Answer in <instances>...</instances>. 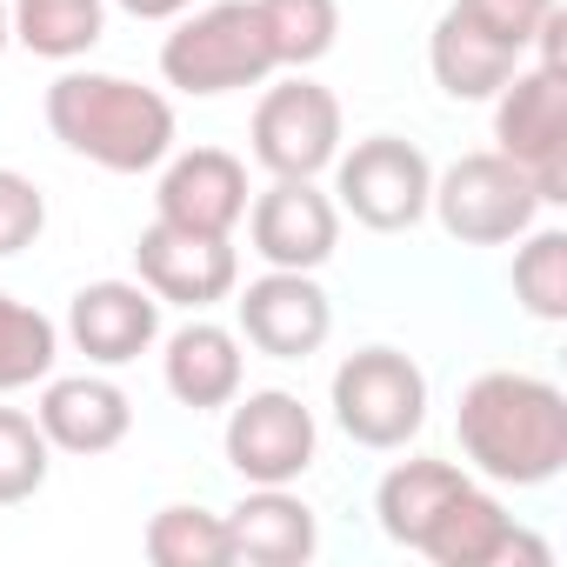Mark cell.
Segmentation results:
<instances>
[{
  "mask_svg": "<svg viewBox=\"0 0 567 567\" xmlns=\"http://www.w3.org/2000/svg\"><path fill=\"white\" fill-rule=\"evenodd\" d=\"M461 454L507 487H540L567 467V394L540 374L494 368L461 388Z\"/></svg>",
  "mask_w": 567,
  "mask_h": 567,
  "instance_id": "cell-1",
  "label": "cell"
},
{
  "mask_svg": "<svg viewBox=\"0 0 567 567\" xmlns=\"http://www.w3.org/2000/svg\"><path fill=\"white\" fill-rule=\"evenodd\" d=\"M48 127L61 147L107 174H147L174 154V107L167 94L121 81V74H61L48 87Z\"/></svg>",
  "mask_w": 567,
  "mask_h": 567,
  "instance_id": "cell-2",
  "label": "cell"
},
{
  "mask_svg": "<svg viewBox=\"0 0 567 567\" xmlns=\"http://www.w3.org/2000/svg\"><path fill=\"white\" fill-rule=\"evenodd\" d=\"M161 74L181 94H234V87H260L274 74V48L267 28L254 14V0H214L194 21H181L161 48Z\"/></svg>",
  "mask_w": 567,
  "mask_h": 567,
  "instance_id": "cell-3",
  "label": "cell"
},
{
  "mask_svg": "<svg viewBox=\"0 0 567 567\" xmlns=\"http://www.w3.org/2000/svg\"><path fill=\"white\" fill-rule=\"evenodd\" d=\"M494 141L534 181L540 207L567 200V68H514L494 94Z\"/></svg>",
  "mask_w": 567,
  "mask_h": 567,
  "instance_id": "cell-4",
  "label": "cell"
},
{
  "mask_svg": "<svg viewBox=\"0 0 567 567\" xmlns=\"http://www.w3.org/2000/svg\"><path fill=\"white\" fill-rule=\"evenodd\" d=\"M334 421L361 447H408L427 421V374L401 348H361L334 368Z\"/></svg>",
  "mask_w": 567,
  "mask_h": 567,
  "instance_id": "cell-5",
  "label": "cell"
},
{
  "mask_svg": "<svg viewBox=\"0 0 567 567\" xmlns=\"http://www.w3.org/2000/svg\"><path fill=\"white\" fill-rule=\"evenodd\" d=\"M427 207L441 214V227H447L454 240H467V247H501V240H520V234L534 227L540 194H534V181L494 147V154H461V161L434 181Z\"/></svg>",
  "mask_w": 567,
  "mask_h": 567,
  "instance_id": "cell-6",
  "label": "cell"
},
{
  "mask_svg": "<svg viewBox=\"0 0 567 567\" xmlns=\"http://www.w3.org/2000/svg\"><path fill=\"white\" fill-rule=\"evenodd\" d=\"M334 194L341 207L374 227V234H401L427 214V194H434V167L414 141L401 134H368L354 141V154H334Z\"/></svg>",
  "mask_w": 567,
  "mask_h": 567,
  "instance_id": "cell-7",
  "label": "cell"
},
{
  "mask_svg": "<svg viewBox=\"0 0 567 567\" xmlns=\"http://www.w3.org/2000/svg\"><path fill=\"white\" fill-rule=\"evenodd\" d=\"M341 154V101L321 81H280L254 107V161L274 181H315Z\"/></svg>",
  "mask_w": 567,
  "mask_h": 567,
  "instance_id": "cell-8",
  "label": "cell"
},
{
  "mask_svg": "<svg viewBox=\"0 0 567 567\" xmlns=\"http://www.w3.org/2000/svg\"><path fill=\"white\" fill-rule=\"evenodd\" d=\"M227 461L247 487H288L315 467V414L295 401V394H280V388H260V394H234L227 401Z\"/></svg>",
  "mask_w": 567,
  "mask_h": 567,
  "instance_id": "cell-9",
  "label": "cell"
},
{
  "mask_svg": "<svg viewBox=\"0 0 567 567\" xmlns=\"http://www.w3.org/2000/svg\"><path fill=\"white\" fill-rule=\"evenodd\" d=\"M134 267H141V288L154 301H174V308H214L234 295L240 280V260H234V240L227 234H194V227H174V220H154L134 247Z\"/></svg>",
  "mask_w": 567,
  "mask_h": 567,
  "instance_id": "cell-10",
  "label": "cell"
},
{
  "mask_svg": "<svg viewBox=\"0 0 567 567\" xmlns=\"http://www.w3.org/2000/svg\"><path fill=\"white\" fill-rule=\"evenodd\" d=\"M234 315H240L247 348H260L267 361H308L334 334V308L321 295V280L295 274V267H267L260 280H247Z\"/></svg>",
  "mask_w": 567,
  "mask_h": 567,
  "instance_id": "cell-11",
  "label": "cell"
},
{
  "mask_svg": "<svg viewBox=\"0 0 567 567\" xmlns=\"http://www.w3.org/2000/svg\"><path fill=\"white\" fill-rule=\"evenodd\" d=\"M247 240L267 267H295L315 274L321 260H334L341 247V207L315 187V181H274L254 207H247Z\"/></svg>",
  "mask_w": 567,
  "mask_h": 567,
  "instance_id": "cell-12",
  "label": "cell"
},
{
  "mask_svg": "<svg viewBox=\"0 0 567 567\" xmlns=\"http://www.w3.org/2000/svg\"><path fill=\"white\" fill-rule=\"evenodd\" d=\"M414 554H427L434 567H501V560L547 567V547H540L527 527H514V514H507L494 494H481L474 481L434 514V527L421 534Z\"/></svg>",
  "mask_w": 567,
  "mask_h": 567,
  "instance_id": "cell-13",
  "label": "cell"
},
{
  "mask_svg": "<svg viewBox=\"0 0 567 567\" xmlns=\"http://www.w3.org/2000/svg\"><path fill=\"white\" fill-rule=\"evenodd\" d=\"M154 220H174L194 234H234L247 220V167L220 147L174 154L154 187Z\"/></svg>",
  "mask_w": 567,
  "mask_h": 567,
  "instance_id": "cell-14",
  "label": "cell"
},
{
  "mask_svg": "<svg viewBox=\"0 0 567 567\" xmlns=\"http://www.w3.org/2000/svg\"><path fill=\"white\" fill-rule=\"evenodd\" d=\"M68 334L94 368H127L154 348L161 334V301L141 288V280H94V288L74 295L68 308Z\"/></svg>",
  "mask_w": 567,
  "mask_h": 567,
  "instance_id": "cell-15",
  "label": "cell"
},
{
  "mask_svg": "<svg viewBox=\"0 0 567 567\" xmlns=\"http://www.w3.org/2000/svg\"><path fill=\"white\" fill-rule=\"evenodd\" d=\"M34 421H41L48 447H61V454H107V447L127 441L134 408H127V394H121L114 381H101V374H61V381H48Z\"/></svg>",
  "mask_w": 567,
  "mask_h": 567,
  "instance_id": "cell-16",
  "label": "cell"
},
{
  "mask_svg": "<svg viewBox=\"0 0 567 567\" xmlns=\"http://www.w3.org/2000/svg\"><path fill=\"white\" fill-rule=\"evenodd\" d=\"M227 520V540H234V560H254V567H301L315 560L321 547V527H315V507L295 501L288 487H254Z\"/></svg>",
  "mask_w": 567,
  "mask_h": 567,
  "instance_id": "cell-17",
  "label": "cell"
},
{
  "mask_svg": "<svg viewBox=\"0 0 567 567\" xmlns=\"http://www.w3.org/2000/svg\"><path fill=\"white\" fill-rule=\"evenodd\" d=\"M161 374H167V394H174L181 408H194V414L227 408V401L240 394V341H234L227 328H214V321H187V328L167 341Z\"/></svg>",
  "mask_w": 567,
  "mask_h": 567,
  "instance_id": "cell-18",
  "label": "cell"
},
{
  "mask_svg": "<svg viewBox=\"0 0 567 567\" xmlns=\"http://www.w3.org/2000/svg\"><path fill=\"white\" fill-rule=\"evenodd\" d=\"M427 68H434V81H441V94H454V101H494L501 81L520 68V54L501 48L494 34H481L474 21H461V14L447 8V14L434 21Z\"/></svg>",
  "mask_w": 567,
  "mask_h": 567,
  "instance_id": "cell-19",
  "label": "cell"
},
{
  "mask_svg": "<svg viewBox=\"0 0 567 567\" xmlns=\"http://www.w3.org/2000/svg\"><path fill=\"white\" fill-rule=\"evenodd\" d=\"M467 487V474L454 461H401L381 494H374V514H381V534L401 540V547H421V534L434 527V514Z\"/></svg>",
  "mask_w": 567,
  "mask_h": 567,
  "instance_id": "cell-20",
  "label": "cell"
},
{
  "mask_svg": "<svg viewBox=\"0 0 567 567\" xmlns=\"http://www.w3.org/2000/svg\"><path fill=\"white\" fill-rule=\"evenodd\" d=\"M14 21V41L41 61H74L101 41V21H107V0H14L8 8Z\"/></svg>",
  "mask_w": 567,
  "mask_h": 567,
  "instance_id": "cell-21",
  "label": "cell"
},
{
  "mask_svg": "<svg viewBox=\"0 0 567 567\" xmlns=\"http://www.w3.org/2000/svg\"><path fill=\"white\" fill-rule=\"evenodd\" d=\"M254 14L267 28L274 68H315L334 34H341V8L334 0H254Z\"/></svg>",
  "mask_w": 567,
  "mask_h": 567,
  "instance_id": "cell-22",
  "label": "cell"
},
{
  "mask_svg": "<svg viewBox=\"0 0 567 567\" xmlns=\"http://www.w3.org/2000/svg\"><path fill=\"white\" fill-rule=\"evenodd\" d=\"M147 560L154 567H227L234 560V540H227V520L207 514V507H161L147 520Z\"/></svg>",
  "mask_w": 567,
  "mask_h": 567,
  "instance_id": "cell-23",
  "label": "cell"
},
{
  "mask_svg": "<svg viewBox=\"0 0 567 567\" xmlns=\"http://www.w3.org/2000/svg\"><path fill=\"white\" fill-rule=\"evenodd\" d=\"M54 354H61V334L41 308L0 295V394H21L34 381L54 374Z\"/></svg>",
  "mask_w": 567,
  "mask_h": 567,
  "instance_id": "cell-24",
  "label": "cell"
},
{
  "mask_svg": "<svg viewBox=\"0 0 567 567\" xmlns=\"http://www.w3.org/2000/svg\"><path fill=\"white\" fill-rule=\"evenodd\" d=\"M514 301L534 321H567V234L527 227V247L514 254Z\"/></svg>",
  "mask_w": 567,
  "mask_h": 567,
  "instance_id": "cell-25",
  "label": "cell"
},
{
  "mask_svg": "<svg viewBox=\"0 0 567 567\" xmlns=\"http://www.w3.org/2000/svg\"><path fill=\"white\" fill-rule=\"evenodd\" d=\"M48 467H54V447H48L41 421L21 408H0V507L34 501L48 487Z\"/></svg>",
  "mask_w": 567,
  "mask_h": 567,
  "instance_id": "cell-26",
  "label": "cell"
},
{
  "mask_svg": "<svg viewBox=\"0 0 567 567\" xmlns=\"http://www.w3.org/2000/svg\"><path fill=\"white\" fill-rule=\"evenodd\" d=\"M554 8H560V0H454V14H461V21H474L481 34H494V41L514 48V54L534 48L540 21H547Z\"/></svg>",
  "mask_w": 567,
  "mask_h": 567,
  "instance_id": "cell-27",
  "label": "cell"
},
{
  "mask_svg": "<svg viewBox=\"0 0 567 567\" xmlns=\"http://www.w3.org/2000/svg\"><path fill=\"white\" fill-rule=\"evenodd\" d=\"M41 227H48V194H41L28 174L0 167V260L21 254V247H34Z\"/></svg>",
  "mask_w": 567,
  "mask_h": 567,
  "instance_id": "cell-28",
  "label": "cell"
},
{
  "mask_svg": "<svg viewBox=\"0 0 567 567\" xmlns=\"http://www.w3.org/2000/svg\"><path fill=\"white\" fill-rule=\"evenodd\" d=\"M121 8H127L134 21H174V14L194 8V0H121Z\"/></svg>",
  "mask_w": 567,
  "mask_h": 567,
  "instance_id": "cell-29",
  "label": "cell"
},
{
  "mask_svg": "<svg viewBox=\"0 0 567 567\" xmlns=\"http://www.w3.org/2000/svg\"><path fill=\"white\" fill-rule=\"evenodd\" d=\"M8 34H14V21H8V0H0V48H8Z\"/></svg>",
  "mask_w": 567,
  "mask_h": 567,
  "instance_id": "cell-30",
  "label": "cell"
}]
</instances>
